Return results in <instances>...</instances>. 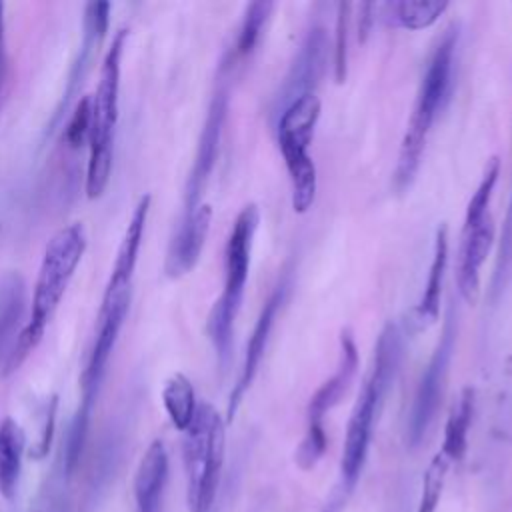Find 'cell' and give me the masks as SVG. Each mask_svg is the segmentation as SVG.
<instances>
[{
	"mask_svg": "<svg viewBox=\"0 0 512 512\" xmlns=\"http://www.w3.org/2000/svg\"><path fill=\"white\" fill-rule=\"evenodd\" d=\"M456 338H458V314H456V306L450 302L442 330H440V338H438V342L432 350V356L420 376V382H418L416 394H414V402L410 408L408 440L414 446L426 436V432H428L430 424L434 422L436 412L442 404L448 370H450V362H452L454 348H456Z\"/></svg>",
	"mask_w": 512,
	"mask_h": 512,
	"instance_id": "cell-8",
	"label": "cell"
},
{
	"mask_svg": "<svg viewBox=\"0 0 512 512\" xmlns=\"http://www.w3.org/2000/svg\"><path fill=\"white\" fill-rule=\"evenodd\" d=\"M450 464L452 462L442 452L434 454V458L430 460V464L422 476V490H420L416 512H436L444 484H446Z\"/></svg>",
	"mask_w": 512,
	"mask_h": 512,
	"instance_id": "cell-27",
	"label": "cell"
},
{
	"mask_svg": "<svg viewBox=\"0 0 512 512\" xmlns=\"http://www.w3.org/2000/svg\"><path fill=\"white\" fill-rule=\"evenodd\" d=\"M286 280H282L274 292L268 296V300L264 302L258 318H256V324L252 328V334L248 338V344H246V354H244V364H242V370H240V376L228 396V406H226V424H230L238 412V406L244 398V394L248 392V388L252 386L254 378H256V372H258V366L262 362V356H264V350H266V344H268V338H270V332H272V326H274V320H276V314L286 298Z\"/></svg>",
	"mask_w": 512,
	"mask_h": 512,
	"instance_id": "cell-12",
	"label": "cell"
},
{
	"mask_svg": "<svg viewBox=\"0 0 512 512\" xmlns=\"http://www.w3.org/2000/svg\"><path fill=\"white\" fill-rule=\"evenodd\" d=\"M328 62V36L322 26H312L302 44L300 50L284 76V82L274 98V116L278 118L280 112L294 102L300 96L316 94V86L320 84Z\"/></svg>",
	"mask_w": 512,
	"mask_h": 512,
	"instance_id": "cell-11",
	"label": "cell"
},
{
	"mask_svg": "<svg viewBox=\"0 0 512 512\" xmlns=\"http://www.w3.org/2000/svg\"><path fill=\"white\" fill-rule=\"evenodd\" d=\"M272 8H274V2H264V0H256L246 6L242 24L238 28L236 42L228 54V60L222 64V72H232L236 66L250 60V56L254 54L256 46L260 42L262 30L270 18Z\"/></svg>",
	"mask_w": 512,
	"mask_h": 512,
	"instance_id": "cell-23",
	"label": "cell"
},
{
	"mask_svg": "<svg viewBox=\"0 0 512 512\" xmlns=\"http://www.w3.org/2000/svg\"><path fill=\"white\" fill-rule=\"evenodd\" d=\"M260 224V210L256 204H246L228 234L224 248V286L222 294L210 308L206 320V334L218 358L220 370H226L232 358L234 342V322L242 306L244 288L250 270V254L254 244V234Z\"/></svg>",
	"mask_w": 512,
	"mask_h": 512,
	"instance_id": "cell-4",
	"label": "cell"
},
{
	"mask_svg": "<svg viewBox=\"0 0 512 512\" xmlns=\"http://www.w3.org/2000/svg\"><path fill=\"white\" fill-rule=\"evenodd\" d=\"M210 224H212L210 204H200L192 214L180 218L178 228L170 240L166 262H164L166 276L180 278L196 266L202 254V248L206 244Z\"/></svg>",
	"mask_w": 512,
	"mask_h": 512,
	"instance_id": "cell-14",
	"label": "cell"
},
{
	"mask_svg": "<svg viewBox=\"0 0 512 512\" xmlns=\"http://www.w3.org/2000/svg\"><path fill=\"white\" fill-rule=\"evenodd\" d=\"M400 360H402V334L396 324L388 322L378 334L372 368L362 384V390L358 392V398L354 402V408L350 412V420L346 426V438H344V448L340 458L342 488L332 496V500H336L338 504H344L346 494L352 490V486L360 476V470L368 454L378 408L398 374Z\"/></svg>",
	"mask_w": 512,
	"mask_h": 512,
	"instance_id": "cell-2",
	"label": "cell"
},
{
	"mask_svg": "<svg viewBox=\"0 0 512 512\" xmlns=\"http://www.w3.org/2000/svg\"><path fill=\"white\" fill-rule=\"evenodd\" d=\"M326 450V432L322 424H308L306 434L296 450V464L302 470L312 468Z\"/></svg>",
	"mask_w": 512,
	"mask_h": 512,
	"instance_id": "cell-30",
	"label": "cell"
},
{
	"mask_svg": "<svg viewBox=\"0 0 512 512\" xmlns=\"http://www.w3.org/2000/svg\"><path fill=\"white\" fill-rule=\"evenodd\" d=\"M356 370H358V348L352 338V332L346 328L340 332V354H338V364L334 374L324 384H320V388L310 396V402L306 408L308 424H322L324 414L332 410L346 394Z\"/></svg>",
	"mask_w": 512,
	"mask_h": 512,
	"instance_id": "cell-15",
	"label": "cell"
},
{
	"mask_svg": "<svg viewBox=\"0 0 512 512\" xmlns=\"http://www.w3.org/2000/svg\"><path fill=\"white\" fill-rule=\"evenodd\" d=\"M162 404L174 428L180 432H186L198 408L194 386L188 380V376H184L182 372H176L166 380L162 388Z\"/></svg>",
	"mask_w": 512,
	"mask_h": 512,
	"instance_id": "cell-25",
	"label": "cell"
},
{
	"mask_svg": "<svg viewBox=\"0 0 512 512\" xmlns=\"http://www.w3.org/2000/svg\"><path fill=\"white\" fill-rule=\"evenodd\" d=\"M350 2L338 4L336 14V40H334V80L336 84H344L348 76V28H350Z\"/></svg>",
	"mask_w": 512,
	"mask_h": 512,
	"instance_id": "cell-28",
	"label": "cell"
},
{
	"mask_svg": "<svg viewBox=\"0 0 512 512\" xmlns=\"http://www.w3.org/2000/svg\"><path fill=\"white\" fill-rule=\"evenodd\" d=\"M318 118L320 100L316 94L296 98L278 116V148L282 152L292 184V208L298 214H304L312 208L318 190L316 166L308 156V146L314 138Z\"/></svg>",
	"mask_w": 512,
	"mask_h": 512,
	"instance_id": "cell-6",
	"label": "cell"
},
{
	"mask_svg": "<svg viewBox=\"0 0 512 512\" xmlns=\"http://www.w3.org/2000/svg\"><path fill=\"white\" fill-rule=\"evenodd\" d=\"M448 8V0H394L376 4L384 24L404 30L430 28Z\"/></svg>",
	"mask_w": 512,
	"mask_h": 512,
	"instance_id": "cell-21",
	"label": "cell"
},
{
	"mask_svg": "<svg viewBox=\"0 0 512 512\" xmlns=\"http://www.w3.org/2000/svg\"><path fill=\"white\" fill-rule=\"evenodd\" d=\"M498 176H500V158L492 156V158H488V162L484 166V172H482V178H480L472 198L468 200L462 230H470V228L478 226L490 214L488 212L490 198H492L494 186L498 182Z\"/></svg>",
	"mask_w": 512,
	"mask_h": 512,
	"instance_id": "cell-26",
	"label": "cell"
},
{
	"mask_svg": "<svg viewBox=\"0 0 512 512\" xmlns=\"http://www.w3.org/2000/svg\"><path fill=\"white\" fill-rule=\"evenodd\" d=\"M228 102H230L228 88L220 86L208 104L206 120H204L202 132L198 136L196 154H194L192 168L188 172L186 186H184L182 216L192 214L202 204L200 202L202 194L206 190V184H208V180L214 172L216 160H218L222 132H224V124H226V116H228Z\"/></svg>",
	"mask_w": 512,
	"mask_h": 512,
	"instance_id": "cell-10",
	"label": "cell"
},
{
	"mask_svg": "<svg viewBox=\"0 0 512 512\" xmlns=\"http://www.w3.org/2000/svg\"><path fill=\"white\" fill-rule=\"evenodd\" d=\"M92 128V96H82L68 118V124L64 126V142L70 148H78L90 138Z\"/></svg>",
	"mask_w": 512,
	"mask_h": 512,
	"instance_id": "cell-29",
	"label": "cell"
},
{
	"mask_svg": "<svg viewBox=\"0 0 512 512\" xmlns=\"http://www.w3.org/2000/svg\"><path fill=\"white\" fill-rule=\"evenodd\" d=\"M110 2H88L84 8V38L78 50V56L72 64L70 76H68V86L64 90V96L58 104L54 122L62 116V110H66L70 98L78 92V88L82 86L88 70H90V60H92V52L94 48L100 46L102 38L106 36L108 30V22H110Z\"/></svg>",
	"mask_w": 512,
	"mask_h": 512,
	"instance_id": "cell-17",
	"label": "cell"
},
{
	"mask_svg": "<svg viewBox=\"0 0 512 512\" xmlns=\"http://www.w3.org/2000/svg\"><path fill=\"white\" fill-rule=\"evenodd\" d=\"M374 14H376V4L364 2V4L358 6V40H360V44H364L368 34H370Z\"/></svg>",
	"mask_w": 512,
	"mask_h": 512,
	"instance_id": "cell-32",
	"label": "cell"
},
{
	"mask_svg": "<svg viewBox=\"0 0 512 512\" xmlns=\"http://www.w3.org/2000/svg\"><path fill=\"white\" fill-rule=\"evenodd\" d=\"M472 414H474V390L468 386L462 390L458 402L452 406L444 426V440H442L440 452L450 462H458L466 454Z\"/></svg>",
	"mask_w": 512,
	"mask_h": 512,
	"instance_id": "cell-24",
	"label": "cell"
},
{
	"mask_svg": "<svg viewBox=\"0 0 512 512\" xmlns=\"http://www.w3.org/2000/svg\"><path fill=\"white\" fill-rule=\"evenodd\" d=\"M184 434L188 508L190 512H208L216 498L224 464V420L212 404L200 402Z\"/></svg>",
	"mask_w": 512,
	"mask_h": 512,
	"instance_id": "cell-7",
	"label": "cell"
},
{
	"mask_svg": "<svg viewBox=\"0 0 512 512\" xmlns=\"http://www.w3.org/2000/svg\"><path fill=\"white\" fill-rule=\"evenodd\" d=\"M128 306H130V292H112V294L104 292L100 312H98L96 336L80 376V388H82L80 406L92 408L96 402V396H98L102 378L106 374L108 360L116 346L120 328L124 324Z\"/></svg>",
	"mask_w": 512,
	"mask_h": 512,
	"instance_id": "cell-9",
	"label": "cell"
},
{
	"mask_svg": "<svg viewBox=\"0 0 512 512\" xmlns=\"http://www.w3.org/2000/svg\"><path fill=\"white\" fill-rule=\"evenodd\" d=\"M458 44V26L452 24L444 30L436 42L426 72L420 80L412 114L406 124V132L400 142L398 160L394 168V188L404 192L416 178V172L422 164V154L426 148L428 134L432 124L444 104L450 98L452 90V72H454V54Z\"/></svg>",
	"mask_w": 512,
	"mask_h": 512,
	"instance_id": "cell-3",
	"label": "cell"
},
{
	"mask_svg": "<svg viewBox=\"0 0 512 512\" xmlns=\"http://www.w3.org/2000/svg\"><path fill=\"white\" fill-rule=\"evenodd\" d=\"M86 250V232L80 222L60 228L46 244L38 278L32 294L30 316L2 366V374L8 376L16 372L30 352L40 344L50 318L54 316L76 266L80 264Z\"/></svg>",
	"mask_w": 512,
	"mask_h": 512,
	"instance_id": "cell-1",
	"label": "cell"
},
{
	"mask_svg": "<svg viewBox=\"0 0 512 512\" xmlns=\"http://www.w3.org/2000/svg\"><path fill=\"white\" fill-rule=\"evenodd\" d=\"M494 220L488 214L478 226L462 230L456 262V286L462 300L474 306L480 298V270L494 244Z\"/></svg>",
	"mask_w": 512,
	"mask_h": 512,
	"instance_id": "cell-13",
	"label": "cell"
},
{
	"mask_svg": "<svg viewBox=\"0 0 512 512\" xmlns=\"http://www.w3.org/2000/svg\"><path fill=\"white\" fill-rule=\"evenodd\" d=\"M446 264H448V228L440 224L434 236V252H432L426 286L418 304L412 310V322L416 324V328H424L436 322L440 316V294H442Z\"/></svg>",
	"mask_w": 512,
	"mask_h": 512,
	"instance_id": "cell-20",
	"label": "cell"
},
{
	"mask_svg": "<svg viewBox=\"0 0 512 512\" xmlns=\"http://www.w3.org/2000/svg\"><path fill=\"white\" fill-rule=\"evenodd\" d=\"M168 476V454L162 440H154L144 452L136 476H134V498L136 512H158L160 496Z\"/></svg>",
	"mask_w": 512,
	"mask_h": 512,
	"instance_id": "cell-19",
	"label": "cell"
},
{
	"mask_svg": "<svg viewBox=\"0 0 512 512\" xmlns=\"http://www.w3.org/2000/svg\"><path fill=\"white\" fill-rule=\"evenodd\" d=\"M24 446L26 436L20 424L12 418H4L0 422V494L6 500L16 496Z\"/></svg>",
	"mask_w": 512,
	"mask_h": 512,
	"instance_id": "cell-22",
	"label": "cell"
},
{
	"mask_svg": "<svg viewBox=\"0 0 512 512\" xmlns=\"http://www.w3.org/2000/svg\"><path fill=\"white\" fill-rule=\"evenodd\" d=\"M26 280L20 272H6L0 280V362L4 366L26 320Z\"/></svg>",
	"mask_w": 512,
	"mask_h": 512,
	"instance_id": "cell-18",
	"label": "cell"
},
{
	"mask_svg": "<svg viewBox=\"0 0 512 512\" xmlns=\"http://www.w3.org/2000/svg\"><path fill=\"white\" fill-rule=\"evenodd\" d=\"M8 80V50H6V18H4V4L0 2V104L2 94Z\"/></svg>",
	"mask_w": 512,
	"mask_h": 512,
	"instance_id": "cell-31",
	"label": "cell"
},
{
	"mask_svg": "<svg viewBox=\"0 0 512 512\" xmlns=\"http://www.w3.org/2000/svg\"><path fill=\"white\" fill-rule=\"evenodd\" d=\"M128 28H120L112 44L108 46L96 92L92 96V128H90V156L86 166V196L90 200L100 198L110 182L112 156H114V128L118 120V94H120V70L122 54L128 38Z\"/></svg>",
	"mask_w": 512,
	"mask_h": 512,
	"instance_id": "cell-5",
	"label": "cell"
},
{
	"mask_svg": "<svg viewBox=\"0 0 512 512\" xmlns=\"http://www.w3.org/2000/svg\"><path fill=\"white\" fill-rule=\"evenodd\" d=\"M150 204H152V196L144 194L138 204L134 206V212L128 220V226L124 230V236L120 240V246L116 250V258L110 270V278L108 284L104 288L106 294L112 292H130L132 288V276L136 270V262H138V252L142 246V236L146 230V220H148V212H150Z\"/></svg>",
	"mask_w": 512,
	"mask_h": 512,
	"instance_id": "cell-16",
	"label": "cell"
}]
</instances>
